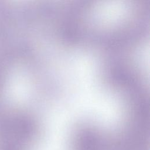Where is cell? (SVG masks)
<instances>
[{
    "label": "cell",
    "mask_w": 150,
    "mask_h": 150,
    "mask_svg": "<svg viewBox=\"0 0 150 150\" xmlns=\"http://www.w3.org/2000/svg\"><path fill=\"white\" fill-rule=\"evenodd\" d=\"M70 150H113L112 139L95 131L77 132L71 137Z\"/></svg>",
    "instance_id": "cell-1"
}]
</instances>
